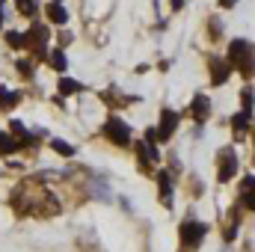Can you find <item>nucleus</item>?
Masks as SVG:
<instances>
[{
  "label": "nucleus",
  "mask_w": 255,
  "mask_h": 252,
  "mask_svg": "<svg viewBox=\"0 0 255 252\" xmlns=\"http://www.w3.org/2000/svg\"><path fill=\"white\" fill-rule=\"evenodd\" d=\"M229 63L238 65L241 71H247V74H253V45L247 42V39H235L232 45H229Z\"/></svg>",
  "instance_id": "obj_1"
},
{
  "label": "nucleus",
  "mask_w": 255,
  "mask_h": 252,
  "mask_svg": "<svg viewBox=\"0 0 255 252\" xmlns=\"http://www.w3.org/2000/svg\"><path fill=\"white\" fill-rule=\"evenodd\" d=\"M104 133H107V139L116 142V145H128V142H130V127H128L122 119H116V116H110V119L104 122Z\"/></svg>",
  "instance_id": "obj_2"
},
{
  "label": "nucleus",
  "mask_w": 255,
  "mask_h": 252,
  "mask_svg": "<svg viewBox=\"0 0 255 252\" xmlns=\"http://www.w3.org/2000/svg\"><path fill=\"white\" fill-rule=\"evenodd\" d=\"M202 238H205V226H202V223L187 220V223L181 226V247H184V250H193Z\"/></svg>",
  "instance_id": "obj_3"
},
{
  "label": "nucleus",
  "mask_w": 255,
  "mask_h": 252,
  "mask_svg": "<svg viewBox=\"0 0 255 252\" xmlns=\"http://www.w3.org/2000/svg\"><path fill=\"white\" fill-rule=\"evenodd\" d=\"M235 172H238V157H235L232 148H223V151H220V166H217L220 181H229Z\"/></svg>",
  "instance_id": "obj_4"
},
{
  "label": "nucleus",
  "mask_w": 255,
  "mask_h": 252,
  "mask_svg": "<svg viewBox=\"0 0 255 252\" xmlns=\"http://www.w3.org/2000/svg\"><path fill=\"white\" fill-rule=\"evenodd\" d=\"M24 45H30L36 54H45V45H48V30L42 24H33V30L24 36Z\"/></svg>",
  "instance_id": "obj_5"
},
{
  "label": "nucleus",
  "mask_w": 255,
  "mask_h": 252,
  "mask_svg": "<svg viewBox=\"0 0 255 252\" xmlns=\"http://www.w3.org/2000/svg\"><path fill=\"white\" fill-rule=\"evenodd\" d=\"M175 125H178V116H175L172 110H163V113H160V125L154 127V130H157V139H169L172 130H175Z\"/></svg>",
  "instance_id": "obj_6"
},
{
  "label": "nucleus",
  "mask_w": 255,
  "mask_h": 252,
  "mask_svg": "<svg viewBox=\"0 0 255 252\" xmlns=\"http://www.w3.org/2000/svg\"><path fill=\"white\" fill-rule=\"evenodd\" d=\"M208 107H211V104H208V98H205V95H196V98H193V104H190L193 119H196V122H205V119H208V113H211Z\"/></svg>",
  "instance_id": "obj_7"
},
{
  "label": "nucleus",
  "mask_w": 255,
  "mask_h": 252,
  "mask_svg": "<svg viewBox=\"0 0 255 252\" xmlns=\"http://www.w3.org/2000/svg\"><path fill=\"white\" fill-rule=\"evenodd\" d=\"M229 71H232V68H229L226 63H220V60H214V63H211V80H214V83H226V77H229Z\"/></svg>",
  "instance_id": "obj_8"
},
{
  "label": "nucleus",
  "mask_w": 255,
  "mask_h": 252,
  "mask_svg": "<svg viewBox=\"0 0 255 252\" xmlns=\"http://www.w3.org/2000/svg\"><path fill=\"white\" fill-rule=\"evenodd\" d=\"M136 151H139L142 163H145V160L151 163V160H157V157H160V154H157V148H154V142H148V139H145V142H139V145H136Z\"/></svg>",
  "instance_id": "obj_9"
},
{
  "label": "nucleus",
  "mask_w": 255,
  "mask_h": 252,
  "mask_svg": "<svg viewBox=\"0 0 255 252\" xmlns=\"http://www.w3.org/2000/svg\"><path fill=\"white\" fill-rule=\"evenodd\" d=\"M157 184H160V199H163V205H169V193H172L169 172H157Z\"/></svg>",
  "instance_id": "obj_10"
},
{
  "label": "nucleus",
  "mask_w": 255,
  "mask_h": 252,
  "mask_svg": "<svg viewBox=\"0 0 255 252\" xmlns=\"http://www.w3.org/2000/svg\"><path fill=\"white\" fill-rule=\"evenodd\" d=\"M48 18H51L54 24H65V21H68V12H65L60 3H51V6H48Z\"/></svg>",
  "instance_id": "obj_11"
},
{
  "label": "nucleus",
  "mask_w": 255,
  "mask_h": 252,
  "mask_svg": "<svg viewBox=\"0 0 255 252\" xmlns=\"http://www.w3.org/2000/svg\"><path fill=\"white\" fill-rule=\"evenodd\" d=\"M48 65H51V68H57V71H65V54L63 51H51V54H48Z\"/></svg>",
  "instance_id": "obj_12"
},
{
  "label": "nucleus",
  "mask_w": 255,
  "mask_h": 252,
  "mask_svg": "<svg viewBox=\"0 0 255 252\" xmlns=\"http://www.w3.org/2000/svg\"><path fill=\"white\" fill-rule=\"evenodd\" d=\"M60 92H63V95H74V92H80V83L71 80V77H63V80H60Z\"/></svg>",
  "instance_id": "obj_13"
},
{
  "label": "nucleus",
  "mask_w": 255,
  "mask_h": 252,
  "mask_svg": "<svg viewBox=\"0 0 255 252\" xmlns=\"http://www.w3.org/2000/svg\"><path fill=\"white\" fill-rule=\"evenodd\" d=\"M0 151H3V154H12V151H18V142H15L9 133H0Z\"/></svg>",
  "instance_id": "obj_14"
},
{
  "label": "nucleus",
  "mask_w": 255,
  "mask_h": 252,
  "mask_svg": "<svg viewBox=\"0 0 255 252\" xmlns=\"http://www.w3.org/2000/svg\"><path fill=\"white\" fill-rule=\"evenodd\" d=\"M232 127H235L238 133H244V130L250 127V113H238V116L232 119Z\"/></svg>",
  "instance_id": "obj_15"
},
{
  "label": "nucleus",
  "mask_w": 255,
  "mask_h": 252,
  "mask_svg": "<svg viewBox=\"0 0 255 252\" xmlns=\"http://www.w3.org/2000/svg\"><path fill=\"white\" fill-rule=\"evenodd\" d=\"M36 9H39V6H36V0H18V12H21V15H27V18H30V15H36Z\"/></svg>",
  "instance_id": "obj_16"
},
{
  "label": "nucleus",
  "mask_w": 255,
  "mask_h": 252,
  "mask_svg": "<svg viewBox=\"0 0 255 252\" xmlns=\"http://www.w3.org/2000/svg\"><path fill=\"white\" fill-rule=\"evenodd\" d=\"M51 148H54V151H60V154H65V157H68V154H74V148H71L68 142H63V139H51Z\"/></svg>",
  "instance_id": "obj_17"
},
{
  "label": "nucleus",
  "mask_w": 255,
  "mask_h": 252,
  "mask_svg": "<svg viewBox=\"0 0 255 252\" xmlns=\"http://www.w3.org/2000/svg\"><path fill=\"white\" fill-rule=\"evenodd\" d=\"M0 104H3V107H15V104H18V95H15V92L0 89Z\"/></svg>",
  "instance_id": "obj_18"
},
{
  "label": "nucleus",
  "mask_w": 255,
  "mask_h": 252,
  "mask_svg": "<svg viewBox=\"0 0 255 252\" xmlns=\"http://www.w3.org/2000/svg\"><path fill=\"white\" fill-rule=\"evenodd\" d=\"M6 39H9V45H12V48H24V36H21V33H12V30H9V33H6Z\"/></svg>",
  "instance_id": "obj_19"
},
{
  "label": "nucleus",
  "mask_w": 255,
  "mask_h": 252,
  "mask_svg": "<svg viewBox=\"0 0 255 252\" xmlns=\"http://www.w3.org/2000/svg\"><path fill=\"white\" fill-rule=\"evenodd\" d=\"M241 101H244V113H253V92H250V89L241 95Z\"/></svg>",
  "instance_id": "obj_20"
},
{
  "label": "nucleus",
  "mask_w": 255,
  "mask_h": 252,
  "mask_svg": "<svg viewBox=\"0 0 255 252\" xmlns=\"http://www.w3.org/2000/svg\"><path fill=\"white\" fill-rule=\"evenodd\" d=\"M18 71H21V74H33V63L21 60V63H18Z\"/></svg>",
  "instance_id": "obj_21"
},
{
  "label": "nucleus",
  "mask_w": 255,
  "mask_h": 252,
  "mask_svg": "<svg viewBox=\"0 0 255 252\" xmlns=\"http://www.w3.org/2000/svg\"><path fill=\"white\" fill-rule=\"evenodd\" d=\"M12 130H15L21 139H27V130H24V125H21V122H12Z\"/></svg>",
  "instance_id": "obj_22"
},
{
  "label": "nucleus",
  "mask_w": 255,
  "mask_h": 252,
  "mask_svg": "<svg viewBox=\"0 0 255 252\" xmlns=\"http://www.w3.org/2000/svg\"><path fill=\"white\" fill-rule=\"evenodd\" d=\"M184 6V0H172V9H181Z\"/></svg>",
  "instance_id": "obj_23"
},
{
  "label": "nucleus",
  "mask_w": 255,
  "mask_h": 252,
  "mask_svg": "<svg viewBox=\"0 0 255 252\" xmlns=\"http://www.w3.org/2000/svg\"><path fill=\"white\" fill-rule=\"evenodd\" d=\"M220 3H223V6H235L238 0H220Z\"/></svg>",
  "instance_id": "obj_24"
},
{
  "label": "nucleus",
  "mask_w": 255,
  "mask_h": 252,
  "mask_svg": "<svg viewBox=\"0 0 255 252\" xmlns=\"http://www.w3.org/2000/svg\"><path fill=\"white\" fill-rule=\"evenodd\" d=\"M54 3H60V0H54Z\"/></svg>",
  "instance_id": "obj_25"
},
{
  "label": "nucleus",
  "mask_w": 255,
  "mask_h": 252,
  "mask_svg": "<svg viewBox=\"0 0 255 252\" xmlns=\"http://www.w3.org/2000/svg\"><path fill=\"white\" fill-rule=\"evenodd\" d=\"M0 15H3V12H0Z\"/></svg>",
  "instance_id": "obj_26"
}]
</instances>
